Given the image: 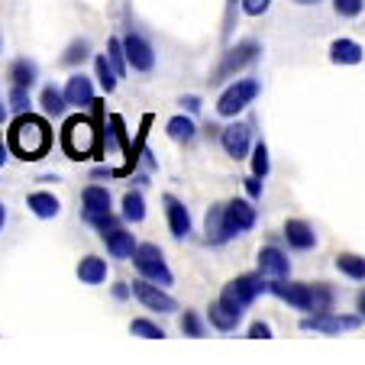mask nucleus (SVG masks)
<instances>
[{
  "label": "nucleus",
  "mask_w": 365,
  "mask_h": 365,
  "mask_svg": "<svg viewBox=\"0 0 365 365\" xmlns=\"http://www.w3.org/2000/svg\"><path fill=\"white\" fill-rule=\"evenodd\" d=\"M48 143H52V133H48L46 120L33 117V113H20L10 126V149L26 162L42 159L48 152Z\"/></svg>",
  "instance_id": "f257e3e1"
},
{
  "label": "nucleus",
  "mask_w": 365,
  "mask_h": 365,
  "mask_svg": "<svg viewBox=\"0 0 365 365\" xmlns=\"http://www.w3.org/2000/svg\"><path fill=\"white\" fill-rule=\"evenodd\" d=\"M265 291H269V278H265L262 272H246V275L233 278V282L220 291V301L227 304V307H233L236 314H246L249 304L259 294H265Z\"/></svg>",
  "instance_id": "f03ea898"
},
{
  "label": "nucleus",
  "mask_w": 365,
  "mask_h": 365,
  "mask_svg": "<svg viewBox=\"0 0 365 365\" xmlns=\"http://www.w3.org/2000/svg\"><path fill=\"white\" fill-rule=\"evenodd\" d=\"M133 265H136V272L143 278L162 284V288H172V284H175L172 269H168L165 255H162V249L155 246V242H139L136 252H133Z\"/></svg>",
  "instance_id": "7ed1b4c3"
},
{
  "label": "nucleus",
  "mask_w": 365,
  "mask_h": 365,
  "mask_svg": "<svg viewBox=\"0 0 365 365\" xmlns=\"http://www.w3.org/2000/svg\"><path fill=\"white\" fill-rule=\"evenodd\" d=\"M62 149L68 152V159H88L97 149V130L88 117H71L62 130Z\"/></svg>",
  "instance_id": "20e7f679"
},
{
  "label": "nucleus",
  "mask_w": 365,
  "mask_h": 365,
  "mask_svg": "<svg viewBox=\"0 0 365 365\" xmlns=\"http://www.w3.org/2000/svg\"><path fill=\"white\" fill-rule=\"evenodd\" d=\"M269 294H275L278 301L291 304L294 310L314 314L317 310V288L307 282H288V278H272L269 282Z\"/></svg>",
  "instance_id": "39448f33"
},
{
  "label": "nucleus",
  "mask_w": 365,
  "mask_h": 365,
  "mask_svg": "<svg viewBox=\"0 0 365 365\" xmlns=\"http://www.w3.org/2000/svg\"><path fill=\"white\" fill-rule=\"evenodd\" d=\"M259 56H262V46H259L255 39L236 42L233 48H227V52H223V58H220V65H217V71H214V78H210V81H227V78L240 75V71L249 68V65H252Z\"/></svg>",
  "instance_id": "423d86ee"
},
{
  "label": "nucleus",
  "mask_w": 365,
  "mask_h": 365,
  "mask_svg": "<svg viewBox=\"0 0 365 365\" xmlns=\"http://www.w3.org/2000/svg\"><path fill=\"white\" fill-rule=\"evenodd\" d=\"M259 91H262V84L255 81V78H236L220 94V101H217V113L220 117H236V113H242L259 97Z\"/></svg>",
  "instance_id": "0eeeda50"
},
{
  "label": "nucleus",
  "mask_w": 365,
  "mask_h": 365,
  "mask_svg": "<svg viewBox=\"0 0 365 365\" xmlns=\"http://www.w3.org/2000/svg\"><path fill=\"white\" fill-rule=\"evenodd\" d=\"M359 324H362V317H346V314H336V310H324V314H307L301 320V330L336 336V333H346V330H359Z\"/></svg>",
  "instance_id": "6e6552de"
},
{
  "label": "nucleus",
  "mask_w": 365,
  "mask_h": 365,
  "mask_svg": "<svg viewBox=\"0 0 365 365\" xmlns=\"http://www.w3.org/2000/svg\"><path fill=\"white\" fill-rule=\"evenodd\" d=\"M133 297H136L145 310H159V314H175V310H178V301H175V297L168 294L162 284L149 282V278L133 282Z\"/></svg>",
  "instance_id": "1a4fd4ad"
},
{
  "label": "nucleus",
  "mask_w": 365,
  "mask_h": 365,
  "mask_svg": "<svg viewBox=\"0 0 365 365\" xmlns=\"http://www.w3.org/2000/svg\"><path fill=\"white\" fill-rule=\"evenodd\" d=\"M223 217H227V230H230V236H242V233H249V230L255 227V220H259V214H255V207H252V197H249V200L233 197L230 204H223Z\"/></svg>",
  "instance_id": "9d476101"
},
{
  "label": "nucleus",
  "mask_w": 365,
  "mask_h": 365,
  "mask_svg": "<svg viewBox=\"0 0 365 365\" xmlns=\"http://www.w3.org/2000/svg\"><path fill=\"white\" fill-rule=\"evenodd\" d=\"M220 145L223 152H227L230 159H246L249 152H252V130H249V123H230L220 130Z\"/></svg>",
  "instance_id": "9b49d317"
},
{
  "label": "nucleus",
  "mask_w": 365,
  "mask_h": 365,
  "mask_svg": "<svg viewBox=\"0 0 365 365\" xmlns=\"http://www.w3.org/2000/svg\"><path fill=\"white\" fill-rule=\"evenodd\" d=\"M123 48H126V62H130L133 71H152L155 68V48L149 46L145 36L130 33L123 39Z\"/></svg>",
  "instance_id": "f8f14e48"
},
{
  "label": "nucleus",
  "mask_w": 365,
  "mask_h": 365,
  "mask_svg": "<svg viewBox=\"0 0 365 365\" xmlns=\"http://www.w3.org/2000/svg\"><path fill=\"white\" fill-rule=\"evenodd\" d=\"M107 214H110V191L101 185L84 187V194H81V217L84 220L94 227V223L103 220Z\"/></svg>",
  "instance_id": "ddd939ff"
},
{
  "label": "nucleus",
  "mask_w": 365,
  "mask_h": 365,
  "mask_svg": "<svg viewBox=\"0 0 365 365\" xmlns=\"http://www.w3.org/2000/svg\"><path fill=\"white\" fill-rule=\"evenodd\" d=\"M162 204H165V220H168V230H172L175 240L191 236V210L185 207V200H178L175 194H165Z\"/></svg>",
  "instance_id": "4468645a"
},
{
  "label": "nucleus",
  "mask_w": 365,
  "mask_h": 365,
  "mask_svg": "<svg viewBox=\"0 0 365 365\" xmlns=\"http://www.w3.org/2000/svg\"><path fill=\"white\" fill-rule=\"evenodd\" d=\"M259 272H262L269 282H272V278H288L291 259L278 246H262V249H259Z\"/></svg>",
  "instance_id": "2eb2a0df"
},
{
  "label": "nucleus",
  "mask_w": 365,
  "mask_h": 365,
  "mask_svg": "<svg viewBox=\"0 0 365 365\" xmlns=\"http://www.w3.org/2000/svg\"><path fill=\"white\" fill-rule=\"evenodd\" d=\"M101 240H103V246H107V252H110L113 259H133V252H136V246H139V242L133 240L130 230H123V227L103 230Z\"/></svg>",
  "instance_id": "dca6fc26"
},
{
  "label": "nucleus",
  "mask_w": 365,
  "mask_h": 365,
  "mask_svg": "<svg viewBox=\"0 0 365 365\" xmlns=\"http://www.w3.org/2000/svg\"><path fill=\"white\" fill-rule=\"evenodd\" d=\"M65 101H68V107H78V110L94 103V81L84 71H75L68 78V84H65Z\"/></svg>",
  "instance_id": "f3484780"
},
{
  "label": "nucleus",
  "mask_w": 365,
  "mask_h": 365,
  "mask_svg": "<svg viewBox=\"0 0 365 365\" xmlns=\"http://www.w3.org/2000/svg\"><path fill=\"white\" fill-rule=\"evenodd\" d=\"M284 240H288V246L297 249V252H307V249L317 246V233H314V227H310L307 220H288L284 223Z\"/></svg>",
  "instance_id": "a211bd4d"
},
{
  "label": "nucleus",
  "mask_w": 365,
  "mask_h": 365,
  "mask_svg": "<svg viewBox=\"0 0 365 365\" xmlns=\"http://www.w3.org/2000/svg\"><path fill=\"white\" fill-rule=\"evenodd\" d=\"M26 207H29V214L39 217V220H52V217L62 214V200L48 191H33L26 197Z\"/></svg>",
  "instance_id": "6ab92c4d"
},
{
  "label": "nucleus",
  "mask_w": 365,
  "mask_h": 365,
  "mask_svg": "<svg viewBox=\"0 0 365 365\" xmlns=\"http://www.w3.org/2000/svg\"><path fill=\"white\" fill-rule=\"evenodd\" d=\"M204 230H207V242H210V246H223L227 240H233V236H230V230H227L223 204H217V207H210V210H207V217H204Z\"/></svg>",
  "instance_id": "aec40b11"
},
{
  "label": "nucleus",
  "mask_w": 365,
  "mask_h": 365,
  "mask_svg": "<svg viewBox=\"0 0 365 365\" xmlns=\"http://www.w3.org/2000/svg\"><path fill=\"white\" fill-rule=\"evenodd\" d=\"M362 58H365V52L356 39H333L330 42V62L333 65H359Z\"/></svg>",
  "instance_id": "412c9836"
},
{
  "label": "nucleus",
  "mask_w": 365,
  "mask_h": 365,
  "mask_svg": "<svg viewBox=\"0 0 365 365\" xmlns=\"http://www.w3.org/2000/svg\"><path fill=\"white\" fill-rule=\"evenodd\" d=\"M78 278H81V284H103L107 282V259L84 255L81 262H78Z\"/></svg>",
  "instance_id": "4be33fe9"
},
{
  "label": "nucleus",
  "mask_w": 365,
  "mask_h": 365,
  "mask_svg": "<svg viewBox=\"0 0 365 365\" xmlns=\"http://www.w3.org/2000/svg\"><path fill=\"white\" fill-rule=\"evenodd\" d=\"M210 327H217V330H223V333H230V330H236L240 327V320H242V314H236L233 307H227V304L217 297L214 304H210Z\"/></svg>",
  "instance_id": "5701e85b"
},
{
  "label": "nucleus",
  "mask_w": 365,
  "mask_h": 365,
  "mask_svg": "<svg viewBox=\"0 0 365 365\" xmlns=\"http://www.w3.org/2000/svg\"><path fill=\"white\" fill-rule=\"evenodd\" d=\"M36 78H39V65L33 58H16L10 65V84H16V88H33Z\"/></svg>",
  "instance_id": "b1692460"
},
{
  "label": "nucleus",
  "mask_w": 365,
  "mask_h": 365,
  "mask_svg": "<svg viewBox=\"0 0 365 365\" xmlns=\"http://www.w3.org/2000/svg\"><path fill=\"white\" fill-rule=\"evenodd\" d=\"M39 103H42V113H46V117H62V113L68 110V101H65V91H58L56 84H46V88H42Z\"/></svg>",
  "instance_id": "393cba45"
},
{
  "label": "nucleus",
  "mask_w": 365,
  "mask_h": 365,
  "mask_svg": "<svg viewBox=\"0 0 365 365\" xmlns=\"http://www.w3.org/2000/svg\"><path fill=\"white\" fill-rule=\"evenodd\" d=\"M165 133H168V139H175V143H191L194 136H197V123L191 120V113H178V117H172L165 123Z\"/></svg>",
  "instance_id": "a878e982"
},
{
  "label": "nucleus",
  "mask_w": 365,
  "mask_h": 365,
  "mask_svg": "<svg viewBox=\"0 0 365 365\" xmlns=\"http://www.w3.org/2000/svg\"><path fill=\"white\" fill-rule=\"evenodd\" d=\"M336 272L352 282H365V255H356V252H339L336 255Z\"/></svg>",
  "instance_id": "bb28decb"
},
{
  "label": "nucleus",
  "mask_w": 365,
  "mask_h": 365,
  "mask_svg": "<svg viewBox=\"0 0 365 365\" xmlns=\"http://www.w3.org/2000/svg\"><path fill=\"white\" fill-rule=\"evenodd\" d=\"M123 220L143 223L145 220V197L143 191H126L123 194Z\"/></svg>",
  "instance_id": "cd10ccee"
},
{
  "label": "nucleus",
  "mask_w": 365,
  "mask_h": 365,
  "mask_svg": "<svg viewBox=\"0 0 365 365\" xmlns=\"http://www.w3.org/2000/svg\"><path fill=\"white\" fill-rule=\"evenodd\" d=\"M94 68H97V81H101V88L107 91V94H113V91H117L120 75H117V68L110 65V58H107V56H97Z\"/></svg>",
  "instance_id": "c85d7f7f"
},
{
  "label": "nucleus",
  "mask_w": 365,
  "mask_h": 365,
  "mask_svg": "<svg viewBox=\"0 0 365 365\" xmlns=\"http://www.w3.org/2000/svg\"><path fill=\"white\" fill-rule=\"evenodd\" d=\"M107 58H110V65H113V68H117V75L123 78V75H126V68H130V62H126L123 39H117V36H113V39L107 42Z\"/></svg>",
  "instance_id": "c756f323"
},
{
  "label": "nucleus",
  "mask_w": 365,
  "mask_h": 365,
  "mask_svg": "<svg viewBox=\"0 0 365 365\" xmlns=\"http://www.w3.org/2000/svg\"><path fill=\"white\" fill-rule=\"evenodd\" d=\"M88 56H91V46H88V39H75L68 48H65L62 65H68V68H75V65H81Z\"/></svg>",
  "instance_id": "7c9ffc66"
},
{
  "label": "nucleus",
  "mask_w": 365,
  "mask_h": 365,
  "mask_svg": "<svg viewBox=\"0 0 365 365\" xmlns=\"http://www.w3.org/2000/svg\"><path fill=\"white\" fill-rule=\"evenodd\" d=\"M252 175H259V178H265V175L272 172V159H269V145L265 143H259V145H252Z\"/></svg>",
  "instance_id": "2f4dec72"
},
{
  "label": "nucleus",
  "mask_w": 365,
  "mask_h": 365,
  "mask_svg": "<svg viewBox=\"0 0 365 365\" xmlns=\"http://www.w3.org/2000/svg\"><path fill=\"white\" fill-rule=\"evenodd\" d=\"M130 333H133V336H143V339H162V336H165V330H162L159 324H152V320H145V317L133 320Z\"/></svg>",
  "instance_id": "473e14b6"
},
{
  "label": "nucleus",
  "mask_w": 365,
  "mask_h": 365,
  "mask_svg": "<svg viewBox=\"0 0 365 365\" xmlns=\"http://www.w3.org/2000/svg\"><path fill=\"white\" fill-rule=\"evenodd\" d=\"M333 10H336V16H343V20H356L365 10V0H333Z\"/></svg>",
  "instance_id": "72a5a7b5"
},
{
  "label": "nucleus",
  "mask_w": 365,
  "mask_h": 365,
  "mask_svg": "<svg viewBox=\"0 0 365 365\" xmlns=\"http://www.w3.org/2000/svg\"><path fill=\"white\" fill-rule=\"evenodd\" d=\"M10 110L20 117V113H29V88H10Z\"/></svg>",
  "instance_id": "f704fd0d"
},
{
  "label": "nucleus",
  "mask_w": 365,
  "mask_h": 365,
  "mask_svg": "<svg viewBox=\"0 0 365 365\" xmlns=\"http://www.w3.org/2000/svg\"><path fill=\"white\" fill-rule=\"evenodd\" d=\"M181 333L185 336H204V324L194 310H185V317H181Z\"/></svg>",
  "instance_id": "c9c22d12"
},
{
  "label": "nucleus",
  "mask_w": 365,
  "mask_h": 365,
  "mask_svg": "<svg viewBox=\"0 0 365 365\" xmlns=\"http://www.w3.org/2000/svg\"><path fill=\"white\" fill-rule=\"evenodd\" d=\"M240 7H242V14H249V16H262V14H269L272 0H240Z\"/></svg>",
  "instance_id": "e433bc0d"
},
{
  "label": "nucleus",
  "mask_w": 365,
  "mask_h": 365,
  "mask_svg": "<svg viewBox=\"0 0 365 365\" xmlns=\"http://www.w3.org/2000/svg\"><path fill=\"white\" fill-rule=\"evenodd\" d=\"M249 336L252 339H272V327L265 324V320H255V324L249 327Z\"/></svg>",
  "instance_id": "4c0bfd02"
},
{
  "label": "nucleus",
  "mask_w": 365,
  "mask_h": 365,
  "mask_svg": "<svg viewBox=\"0 0 365 365\" xmlns=\"http://www.w3.org/2000/svg\"><path fill=\"white\" fill-rule=\"evenodd\" d=\"M246 194L252 200L262 197V178H259V175H249V178H246Z\"/></svg>",
  "instance_id": "58836bf2"
},
{
  "label": "nucleus",
  "mask_w": 365,
  "mask_h": 365,
  "mask_svg": "<svg viewBox=\"0 0 365 365\" xmlns=\"http://www.w3.org/2000/svg\"><path fill=\"white\" fill-rule=\"evenodd\" d=\"M181 107H185V110L194 117V113H200V97L197 94H185V97H181Z\"/></svg>",
  "instance_id": "ea45409f"
},
{
  "label": "nucleus",
  "mask_w": 365,
  "mask_h": 365,
  "mask_svg": "<svg viewBox=\"0 0 365 365\" xmlns=\"http://www.w3.org/2000/svg\"><path fill=\"white\" fill-rule=\"evenodd\" d=\"M130 294H133V284H123V282L113 284V297H117V301H126Z\"/></svg>",
  "instance_id": "a19ab883"
},
{
  "label": "nucleus",
  "mask_w": 365,
  "mask_h": 365,
  "mask_svg": "<svg viewBox=\"0 0 365 365\" xmlns=\"http://www.w3.org/2000/svg\"><path fill=\"white\" fill-rule=\"evenodd\" d=\"M297 7H317V4H324V0H294Z\"/></svg>",
  "instance_id": "79ce46f5"
},
{
  "label": "nucleus",
  "mask_w": 365,
  "mask_h": 365,
  "mask_svg": "<svg viewBox=\"0 0 365 365\" xmlns=\"http://www.w3.org/2000/svg\"><path fill=\"white\" fill-rule=\"evenodd\" d=\"M356 307H359V314H362V317H365V291L356 297Z\"/></svg>",
  "instance_id": "37998d69"
},
{
  "label": "nucleus",
  "mask_w": 365,
  "mask_h": 365,
  "mask_svg": "<svg viewBox=\"0 0 365 365\" xmlns=\"http://www.w3.org/2000/svg\"><path fill=\"white\" fill-rule=\"evenodd\" d=\"M4 223H7V207H4V200H0V230H4Z\"/></svg>",
  "instance_id": "c03bdc74"
},
{
  "label": "nucleus",
  "mask_w": 365,
  "mask_h": 365,
  "mask_svg": "<svg viewBox=\"0 0 365 365\" xmlns=\"http://www.w3.org/2000/svg\"><path fill=\"white\" fill-rule=\"evenodd\" d=\"M4 117H7V103L0 101V120H4Z\"/></svg>",
  "instance_id": "a18cd8bd"
},
{
  "label": "nucleus",
  "mask_w": 365,
  "mask_h": 365,
  "mask_svg": "<svg viewBox=\"0 0 365 365\" xmlns=\"http://www.w3.org/2000/svg\"><path fill=\"white\" fill-rule=\"evenodd\" d=\"M4 159H7V155H4V149H0V165H4Z\"/></svg>",
  "instance_id": "49530a36"
}]
</instances>
